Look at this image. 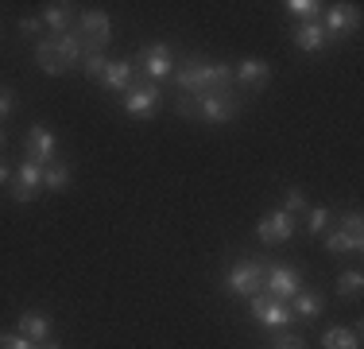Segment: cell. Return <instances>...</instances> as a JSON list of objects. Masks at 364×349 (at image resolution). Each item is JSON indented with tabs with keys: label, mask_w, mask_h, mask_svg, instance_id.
I'll list each match as a JSON object with an SVG mask.
<instances>
[{
	"label": "cell",
	"mask_w": 364,
	"mask_h": 349,
	"mask_svg": "<svg viewBox=\"0 0 364 349\" xmlns=\"http://www.w3.org/2000/svg\"><path fill=\"white\" fill-rule=\"evenodd\" d=\"M283 8H287V12H291L299 24H314L318 12H322L326 4H318V0H291V4H283Z\"/></svg>",
	"instance_id": "cell-24"
},
{
	"label": "cell",
	"mask_w": 364,
	"mask_h": 349,
	"mask_svg": "<svg viewBox=\"0 0 364 349\" xmlns=\"http://www.w3.org/2000/svg\"><path fill=\"white\" fill-rule=\"evenodd\" d=\"M294 47L318 55V51L329 47V35H326V28H322L318 20H314V24H299V28H294Z\"/></svg>",
	"instance_id": "cell-17"
},
{
	"label": "cell",
	"mask_w": 364,
	"mask_h": 349,
	"mask_svg": "<svg viewBox=\"0 0 364 349\" xmlns=\"http://www.w3.org/2000/svg\"><path fill=\"white\" fill-rule=\"evenodd\" d=\"M329 222H333V209L329 206H314V209H306V214H302V229L306 233H314V237H322V233L329 229Z\"/></svg>",
	"instance_id": "cell-23"
},
{
	"label": "cell",
	"mask_w": 364,
	"mask_h": 349,
	"mask_svg": "<svg viewBox=\"0 0 364 349\" xmlns=\"http://www.w3.org/2000/svg\"><path fill=\"white\" fill-rule=\"evenodd\" d=\"M294 229H299V222H294L291 214H283V209H272V214L259 217L256 225V237L267 244V249H275V244H287L294 237Z\"/></svg>",
	"instance_id": "cell-7"
},
{
	"label": "cell",
	"mask_w": 364,
	"mask_h": 349,
	"mask_svg": "<svg viewBox=\"0 0 364 349\" xmlns=\"http://www.w3.org/2000/svg\"><path fill=\"white\" fill-rule=\"evenodd\" d=\"M264 291L279 303H291L294 295L302 291V272L299 268H287V264H267L264 272Z\"/></svg>",
	"instance_id": "cell-5"
},
{
	"label": "cell",
	"mask_w": 364,
	"mask_h": 349,
	"mask_svg": "<svg viewBox=\"0 0 364 349\" xmlns=\"http://www.w3.org/2000/svg\"><path fill=\"white\" fill-rule=\"evenodd\" d=\"M240 93H194V98H182L175 105L178 117H194V120H205V125H225L240 113Z\"/></svg>",
	"instance_id": "cell-2"
},
{
	"label": "cell",
	"mask_w": 364,
	"mask_h": 349,
	"mask_svg": "<svg viewBox=\"0 0 364 349\" xmlns=\"http://www.w3.org/2000/svg\"><path fill=\"white\" fill-rule=\"evenodd\" d=\"M0 182H12V167L8 163H0Z\"/></svg>",
	"instance_id": "cell-32"
},
{
	"label": "cell",
	"mask_w": 364,
	"mask_h": 349,
	"mask_svg": "<svg viewBox=\"0 0 364 349\" xmlns=\"http://www.w3.org/2000/svg\"><path fill=\"white\" fill-rule=\"evenodd\" d=\"M16 113V93L12 90H0V120H8Z\"/></svg>",
	"instance_id": "cell-29"
},
{
	"label": "cell",
	"mask_w": 364,
	"mask_h": 349,
	"mask_svg": "<svg viewBox=\"0 0 364 349\" xmlns=\"http://www.w3.org/2000/svg\"><path fill=\"white\" fill-rule=\"evenodd\" d=\"M136 66L144 70L151 82H159V78H171L175 74V58H171V51L163 47V43H151V47H144L140 55H136Z\"/></svg>",
	"instance_id": "cell-12"
},
{
	"label": "cell",
	"mask_w": 364,
	"mask_h": 349,
	"mask_svg": "<svg viewBox=\"0 0 364 349\" xmlns=\"http://www.w3.org/2000/svg\"><path fill=\"white\" fill-rule=\"evenodd\" d=\"M50 334V318L47 311H23L20 314V338H28L31 345H43Z\"/></svg>",
	"instance_id": "cell-16"
},
{
	"label": "cell",
	"mask_w": 364,
	"mask_h": 349,
	"mask_svg": "<svg viewBox=\"0 0 364 349\" xmlns=\"http://www.w3.org/2000/svg\"><path fill=\"white\" fill-rule=\"evenodd\" d=\"M20 31H23V35H39V31H43V20H36V16H23V20H20Z\"/></svg>",
	"instance_id": "cell-31"
},
{
	"label": "cell",
	"mask_w": 364,
	"mask_h": 349,
	"mask_svg": "<svg viewBox=\"0 0 364 349\" xmlns=\"http://www.w3.org/2000/svg\"><path fill=\"white\" fill-rule=\"evenodd\" d=\"M272 349H306V338L294 334V330H275Z\"/></svg>",
	"instance_id": "cell-27"
},
{
	"label": "cell",
	"mask_w": 364,
	"mask_h": 349,
	"mask_svg": "<svg viewBox=\"0 0 364 349\" xmlns=\"http://www.w3.org/2000/svg\"><path fill=\"white\" fill-rule=\"evenodd\" d=\"M326 35H329V43L333 39H341V35H353V31H360V8L357 4H333V8H326Z\"/></svg>",
	"instance_id": "cell-10"
},
{
	"label": "cell",
	"mask_w": 364,
	"mask_h": 349,
	"mask_svg": "<svg viewBox=\"0 0 364 349\" xmlns=\"http://www.w3.org/2000/svg\"><path fill=\"white\" fill-rule=\"evenodd\" d=\"M175 82L182 85V93H232L237 90V78L232 66L225 63H210V58H186L182 66H175Z\"/></svg>",
	"instance_id": "cell-1"
},
{
	"label": "cell",
	"mask_w": 364,
	"mask_h": 349,
	"mask_svg": "<svg viewBox=\"0 0 364 349\" xmlns=\"http://www.w3.org/2000/svg\"><path fill=\"white\" fill-rule=\"evenodd\" d=\"M36 66L43 70V74H50V78L66 74V63H63V51H58L55 35H47V39L36 43Z\"/></svg>",
	"instance_id": "cell-14"
},
{
	"label": "cell",
	"mask_w": 364,
	"mask_h": 349,
	"mask_svg": "<svg viewBox=\"0 0 364 349\" xmlns=\"http://www.w3.org/2000/svg\"><path fill=\"white\" fill-rule=\"evenodd\" d=\"M70 187V163L55 160L43 167V190H66Z\"/></svg>",
	"instance_id": "cell-22"
},
{
	"label": "cell",
	"mask_w": 364,
	"mask_h": 349,
	"mask_svg": "<svg viewBox=\"0 0 364 349\" xmlns=\"http://www.w3.org/2000/svg\"><path fill=\"white\" fill-rule=\"evenodd\" d=\"M82 66H85V74H90V78H97V82H101V74H105L109 58H105V55H85Z\"/></svg>",
	"instance_id": "cell-28"
},
{
	"label": "cell",
	"mask_w": 364,
	"mask_h": 349,
	"mask_svg": "<svg viewBox=\"0 0 364 349\" xmlns=\"http://www.w3.org/2000/svg\"><path fill=\"white\" fill-rule=\"evenodd\" d=\"M74 39L82 43L85 55H105V47L112 43V24L105 12H97V8H90V12H82L74 20Z\"/></svg>",
	"instance_id": "cell-3"
},
{
	"label": "cell",
	"mask_w": 364,
	"mask_h": 349,
	"mask_svg": "<svg viewBox=\"0 0 364 349\" xmlns=\"http://www.w3.org/2000/svg\"><path fill=\"white\" fill-rule=\"evenodd\" d=\"M43 24L50 35H66L74 28V4H43Z\"/></svg>",
	"instance_id": "cell-20"
},
{
	"label": "cell",
	"mask_w": 364,
	"mask_h": 349,
	"mask_svg": "<svg viewBox=\"0 0 364 349\" xmlns=\"http://www.w3.org/2000/svg\"><path fill=\"white\" fill-rule=\"evenodd\" d=\"M306 194H302V190L299 187H291L287 190V202H283V214H291L294 217V222H302V214H306Z\"/></svg>",
	"instance_id": "cell-26"
},
{
	"label": "cell",
	"mask_w": 364,
	"mask_h": 349,
	"mask_svg": "<svg viewBox=\"0 0 364 349\" xmlns=\"http://www.w3.org/2000/svg\"><path fill=\"white\" fill-rule=\"evenodd\" d=\"M8 144V136H4V128H0V147H4Z\"/></svg>",
	"instance_id": "cell-34"
},
{
	"label": "cell",
	"mask_w": 364,
	"mask_h": 349,
	"mask_svg": "<svg viewBox=\"0 0 364 349\" xmlns=\"http://www.w3.org/2000/svg\"><path fill=\"white\" fill-rule=\"evenodd\" d=\"M360 287H364L360 272H341V276H337V295H341V299H357Z\"/></svg>",
	"instance_id": "cell-25"
},
{
	"label": "cell",
	"mask_w": 364,
	"mask_h": 349,
	"mask_svg": "<svg viewBox=\"0 0 364 349\" xmlns=\"http://www.w3.org/2000/svg\"><path fill=\"white\" fill-rule=\"evenodd\" d=\"M322 349H360V322L357 326H329V330H322Z\"/></svg>",
	"instance_id": "cell-19"
},
{
	"label": "cell",
	"mask_w": 364,
	"mask_h": 349,
	"mask_svg": "<svg viewBox=\"0 0 364 349\" xmlns=\"http://www.w3.org/2000/svg\"><path fill=\"white\" fill-rule=\"evenodd\" d=\"M159 101H163V93L155 82H136L124 90V113L128 117H151V113L159 109Z\"/></svg>",
	"instance_id": "cell-8"
},
{
	"label": "cell",
	"mask_w": 364,
	"mask_h": 349,
	"mask_svg": "<svg viewBox=\"0 0 364 349\" xmlns=\"http://www.w3.org/2000/svg\"><path fill=\"white\" fill-rule=\"evenodd\" d=\"M0 349H31V342L20 334H0Z\"/></svg>",
	"instance_id": "cell-30"
},
{
	"label": "cell",
	"mask_w": 364,
	"mask_h": 349,
	"mask_svg": "<svg viewBox=\"0 0 364 349\" xmlns=\"http://www.w3.org/2000/svg\"><path fill=\"white\" fill-rule=\"evenodd\" d=\"M264 272H267V260H240V264L229 268L225 287H229L237 299H252V295L264 291Z\"/></svg>",
	"instance_id": "cell-4"
},
{
	"label": "cell",
	"mask_w": 364,
	"mask_h": 349,
	"mask_svg": "<svg viewBox=\"0 0 364 349\" xmlns=\"http://www.w3.org/2000/svg\"><path fill=\"white\" fill-rule=\"evenodd\" d=\"M322 307H326V299L318 291H299L291 299V314H299V318H318Z\"/></svg>",
	"instance_id": "cell-21"
},
{
	"label": "cell",
	"mask_w": 364,
	"mask_h": 349,
	"mask_svg": "<svg viewBox=\"0 0 364 349\" xmlns=\"http://www.w3.org/2000/svg\"><path fill=\"white\" fill-rule=\"evenodd\" d=\"M232 78H237V85H248V90H264V85L272 82V66H267L264 58H245V63L232 66Z\"/></svg>",
	"instance_id": "cell-13"
},
{
	"label": "cell",
	"mask_w": 364,
	"mask_h": 349,
	"mask_svg": "<svg viewBox=\"0 0 364 349\" xmlns=\"http://www.w3.org/2000/svg\"><path fill=\"white\" fill-rule=\"evenodd\" d=\"M31 349H63V345H50V342H43V345H31Z\"/></svg>",
	"instance_id": "cell-33"
},
{
	"label": "cell",
	"mask_w": 364,
	"mask_h": 349,
	"mask_svg": "<svg viewBox=\"0 0 364 349\" xmlns=\"http://www.w3.org/2000/svg\"><path fill=\"white\" fill-rule=\"evenodd\" d=\"M132 74H136V63H128V58H109L105 74H101V85L112 93H124L128 85H132Z\"/></svg>",
	"instance_id": "cell-15"
},
{
	"label": "cell",
	"mask_w": 364,
	"mask_h": 349,
	"mask_svg": "<svg viewBox=\"0 0 364 349\" xmlns=\"http://www.w3.org/2000/svg\"><path fill=\"white\" fill-rule=\"evenodd\" d=\"M39 190H43V167L39 163H20V171L12 174V202L28 206L39 198Z\"/></svg>",
	"instance_id": "cell-11"
},
{
	"label": "cell",
	"mask_w": 364,
	"mask_h": 349,
	"mask_svg": "<svg viewBox=\"0 0 364 349\" xmlns=\"http://www.w3.org/2000/svg\"><path fill=\"white\" fill-rule=\"evenodd\" d=\"M326 252H364V233H349V229H326L322 233Z\"/></svg>",
	"instance_id": "cell-18"
},
{
	"label": "cell",
	"mask_w": 364,
	"mask_h": 349,
	"mask_svg": "<svg viewBox=\"0 0 364 349\" xmlns=\"http://www.w3.org/2000/svg\"><path fill=\"white\" fill-rule=\"evenodd\" d=\"M248 311H252V318H259L267 330H287L291 322H294V314L287 303H279V299H272L267 291H259L248 299Z\"/></svg>",
	"instance_id": "cell-6"
},
{
	"label": "cell",
	"mask_w": 364,
	"mask_h": 349,
	"mask_svg": "<svg viewBox=\"0 0 364 349\" xmlns=\"http://www.w3.org/2000/svg\"><path fill=\"white\" fill-rule=\"evenodd\" d=\"M58 160V140L50 132L47 125H31L28 128V163H39V167H47V163Z\"/></svg>",
	"instance_id": "cell-9"
}]
</instances>
